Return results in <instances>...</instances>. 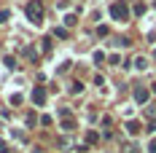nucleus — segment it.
I'll return each mask as SVG.
<instances>
[{
  "mask_svg": "<svg viewBox=\"0 0 156 153\" xmlns=\"http://www.w3.org/2000/svg\"><path fill=\"white\" fill-rule=\"evenodd\" d=\"M70 92H73V94H81V92H83V83H78V81H76V83L70 86Z\"/></svg>",
  "mask_w": 156,
  "mask_h": 153,
  "instance_id": "11",
  "label": "nucleus"
},
{
  "mask_svg": "<svg viewBox=\"0 0 156 153\" xmlns=\"http://www.w3.org/2000/svg\"><path fill=\"white\" fill-rule=\"evenodd\" d=\"M126 132H129V134H137V132H140V123H137V121H129V123H126Z\"/></svg>",
  "mask_w": 156,
  "mask_h": 153,
  "instance_id": "6",
  "label": "nucleus"
},
{
  "mask_svg": "<svg viewBox=\"0 0 156 153\" xmlns=\"http://www.w3.org/2000/svg\"><path fill=\"white\" fill-rule=\"evenodd\" d=\"M43 51H46V54L51 51V38H46V40H43Z\"/></svg>",
  "mask_w": 156,
  "mask_h": 153,
  "instance_id": "16",
  "label": "nucleus"
},
{
  "mask_svg": "<svg viewBox=\"0 0 156 153\" xmlns=\"http://www.w3.org/2000/svg\"><path fill=\"white\" fill-rule=\"evenodd\" d=\"M54 38H67V30H65V27H57V30H54Z\"/></svg>",
  "mask_w": 156,
  "mask_h": 153,
  "instance_id": "12",
  "label": "nucleus"
},
{
  "mask_svg": "<svg viewBox=\"0 0 156 153\" xmlns=\"http://www.w3.org/2000/svg\"><path fill=\"white\" fill-rule=\"evenodd\" d=\"M24 54H27L32 62H38V51H35V48H24Z\"/></svg>",
  "mask_w": 156,
  "mask_h": 153,
  "instance_id": "9",
  "label": "nucleus"
},
{
  "mask_svg": "<svg viewBox=\"0 0 156 153\" xmlns=\"http://www.w3.org/2000/svg\"><path fill=\"white\" fill-rule=\"evenodd\" d=\"M22 102V94H11V105H19Z\"/></svg>",
  "mask_w": 156,
  "mask_h": 153,
  "instance_id": "14",
  "label": "nucleus"
},
{
  "mask_svg": "<svg viewBox=\"0 0 156 153\" xmlns=\"http://www.w3.org/2000/svg\"><path fill=\"white\" fill-rule=\"evenodd\" d=\"M148 153H156V140L151 142V145H148Z\"/></svg>",
  "mask_w": 156,
  "mask_h": 153,
  "instance_id": "17",
  "label": "nucleus"
},
{
  "mask_svg": "<svg viewBox=\"0 0 156 153\" xmlns=\"http://www.w3.org/2000/svg\"><path fill=\"white\" fill-rule=\"evenodd\" d=\"M5 67H11V70H16L19 64H16V59H14V57H5Z\"/></svg>",
  "mask_w": 156,
  "mask_h": 153,
  "instance_id": "10",
  "label": "nucleus"
},
{
  "mask_svg": "<svg viewBox=\"0 0 156 153\" xmlns=\"http://www.w3.org/2000/svg\"><path fill=\"white\" fill-rule=\"evenodd\" d=\"M135 67H137V70H145V67H148V62H145V59H143V57H140V59L135 62Z\"/></svg>",
  "mask_w": 156,
  "mask_h": 153,
  "instance_id": "13",
  "label": "nucleus"
},
{
  "mask_svg": "<svg viewBox=\"0 0 156 153\" xmlns=\"http://www.w3.org/2000/svg\"><path fill=\"white\" fill-rule=\"evenodd\" d=\"M110 16H113L116 22H126V19H129V8H126L124 0H116V3L110 5Z\"/></svg>",
  "mask_w": 156,
  "mask_h": 153,
  "instance_id": "2",
  "label": "nucleus"
},
{
  "mask_svg": "<svg viewBox=\"0 0 156 153\" xmlns=\"http://www.w3.org/2000/svg\"><path fill=\"white\" fill-rule=\"evenodd\" d=\"M0 153H8V151H5V142H3V140H0Z\"/></svg>",
  "mask_w": 156,
  "mask_h": 153,
  "instance_id": "18",
  "label": "nucleus"
},
{
  "mask_svg": "<svg viewBox=\"0 0 156 153\" xmlns=\"http://www.w3.org/2000/svg\"><path fill=\"white\" fill-rule=\"evenodd\" d=\"M32 102H35V105H43V102H46V89H43V86H35V89H32Z\"/></svg>",
  "mask_w": 156,
  "mask_h": 153,
  "instance_id": "3",
  "label": "nucleus"
},
{
  "mask_svg": "<svg viewBox=\"0 0 156 153\" xmlns=\"http://www.w3.org/2000/svg\"><path fill=\"white\" fill-rule=\"evenodd\" d=\"M132 11H135L137 16H143L145 14V3H143V0H135V8H132Z\"/></svg>",
  "mask_w": 156,
  "mask_h": 153,
  "instance_id": "5",
  "label": "nucleus"
},
{
  "mask_svg": "<svg viewBox=\"0 0 156 153\" xmlns=\"http://www.w3.org/2000/svg\"><path fill=\"white\" fill-rule=\"evenodd\" d=\"M8 16H11L8 11H0V24H5V22H8Z\"/></svg>",
  "mask_w": 156,
  "mask_h": 153,
  "instance_id": "15",
  "label": "nucleus"
},
{
  "mask_svg": "<svg viewBox=\"0 0 156 153\" xmlns=\"http://www.w3.org/2000/svg\"><path fill=\"white\" fill-rule=\"evenodd\" d=\"M24 11H27V19L32 24H43V0H32Z\"/></svg>",
  "mask_w": 156,
  "mask_h": 153,
  "instance_id": "1",
  "label": "nucleus"
},
{
  "mask_svg": "<svg viewBox=\"0 0 156 153\" xmlns=\"http://www.w3.org/2000/svg\"><path fill=\"white\" fill-rule=\"evenodd\" d=\"M62 129H65V132H73V129H76V121H73V118H65V121H62Z\"/></svg>",
  "mask_w": 156,
  "mask_h": 153,
  "instance_id": "7",
  "label": "nucleus"
},
{
  "mask_svg": "<svg viewBox=\"0 0 156 153\" xmlns=\"http://www.w3.org/2000/svg\"><path fill=\"white\" fill-rule=\"evenodd\" d=\"M65 24H67V27H76V24H78V19L70 14V16H65Z\"/></svg>",
  "mask_w": 156,
  "mask_h": 153,
  "instance_id": "8",
  "label": "nucleus"
},
{
  "mask_svg": "<svg viewBox=\"0 0 156 153\" xmlns=\"http://www.w3.org/2000/svg\"><path fill=\"white\" fill-rule=\"evenodd\" d=\"M135 99H137V102H148V89H143V86H135Z\"/></svg>",
  "mask_w": 156,
  "mask_h": 153,
  "instance_id": "4",
  "label": "nucleus"
}]
</instances>
